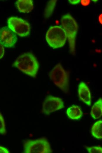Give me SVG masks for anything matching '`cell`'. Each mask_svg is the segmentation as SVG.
Here are the masks:
<instances>
[{
	"label": "cell",
	"instance_id": "obj_1",
	"mask_svg": "<svg viewBox=\"0 0 102 153\" xmlns=\"http://www.w3.org/2000/svg\"><path fill=\"white\" fill-rule=\"evenodd\" d=\"M12 65L24 73L33 78L36 76L39 68V63L36 57L30 52L19 56Z\"/></svg>",
	"mask_w": 102,
	"mask_h": 153
},
{
	"label": "cell",
	"instance_id": "obj_2",
	"mask_svg": "<svg viewBox=\"0 0 102 153\" xmlns=\"http://www.w3.org/2000/svg\"><path fill=\"white\" fill-rule=\"evenodd\" d=\"M61 22L68 40L70 52L72 54L74 55L76 53V40L78 29L77 23L72 16L69 14L62 16Z\"/></svg>",
	"mask_w": 102,
	"mask_h": 153
},
{
	"label": "cell",
	"instance_id": "obj_3",
	"mask_svg": "<svg viewBox=\"0 0 102 153\" xmlns=\"http://www.w3.org/2000/svg\"><path fill=\"white\" fill-rule=\"evenodd\" d=\"M49 76L54 84L65 94L69 92V72L60 63L50 72Z\"/></svg>",
	"mask_w": 102,
	"mask_h": 153
},
{
	"label": "cell",
	"instance_id": "obj_4",
	"mask_svg": "<svg viewBox=\"0 0 102 153\" xmlns=\"http://www.w3.org/2000/svg\"><path fill=\"white\" fill-rule=\"evenodd\" d=\"M46 41L50 47L53 49L60 48L65 44L67 39L66 32L60 26L50 27L46 33Z\"/></svg>",
	"mask_w": 102,
	"mask_h": 153
},
{
	"label": "cell",
	"instance_id": "obj_5",
	"mask_svg": "<svg viewBox=\"0 0 102 153\" xmlns=\"http://www.w3.org/2000/svg\"><path fill=\"white\" fill-rule=\"evenodd\" d=\"M23 152L25 153H51L52 151L47 139L43 137L25 141L23 143Z\"/></svg>",
	"mask_w": 102,
	"mask_h": 153
},
{
	"label": "cell",
	"instance_id": "obj_6",
	"mask_svg": "<svg viewBox=\"0 0 102 153\" xmlns=\"http://www.w3.org/2000/svg\"><path fill=\"white\" fill-rule=\"evenodd\" d=\"M8 27L20 36L25 37L30 34V27L26 20L17 17L12 16L7 19Z\"/></svg>",
	"mask_w": 102,
	"mask_h": 153
},
{
	"label": "cell",
	"instance_id": "obj_7",
	"mask_svg": "<svg viewBox=\"0 0 102 153\" xmlns=\"http://www.w3.org/2000/svg\"><path fill=\"white\" fill-rule=\"evenodd\" d=\"M64 107V102L61 98L48 95L46 97L43 102L41 112L49 115Z\"/></svg>",
	"mask_w": 102,
	"mask_h": 153
},
{
	"label": "cell",
	"instance_id": "obj_8",
	"mask_svg": "<svg viewBox=\"0 0 102 153\" xmlns=\"http://www.w3.org/2000/svg\"><path fill=\"white\" fill-rule=\"evenodd\" d=\"M17 40L16 35L7 26L0 29V43L6 48L14 47Z\"/></svg>",
	"mask_w": 102,
	"mask_h": 153
},
{
	"label": "cell",
	"instance_id": "obj_9",
	"mask_svg": "<svg viewBox=\"0 0 102 153\" xmlns=\"http://www.w3.org/2000/svg\"><path fill=\"white\" fill-rule=\"evenodd\" d=\"M78 94L80 100L88 106L91 104V97L90 89L87 85L82 82L78 87Z\"/></svg>",
	"mask_w": 102,
	"mask_h": 153
},
{
	"label": "cell",
	"instance_id": "obj_10",
	"mask_svg": "<svg viewBox=\"0 0 102 153\" xmlns=\"http://www.w3.org/2000/svg\"><path fill=\"white\" fill-rule=\"evenodd\" d=\"M16 4L18 11L21 13H29L34 7L33 1L31 0H18Z\"/></svg>",
	"mask_w": 102,
	"mask_h": 153
},
{
	"label": "cell",
	"instance_id": "obj_11",
	"mask_svg": "<svg viewBox=\"0 0 102 153\" xmlns=\"http://www.w3.org/2000/svg\"><path fill=\"white\" fill-rule=\"evenodd\" d=\"M68 117L73 120H78L82 116L83 113L80 107L77 105H73L68 108L67 110Z\"/></svg>",
	"mask_w": 102,
	"mask_h": 153
},
{
	"label": "cell",
	"instance_id": "obj_12",
	"mask_svg": "<svg viewBox=\"0 0 102 153\" xmlns=\"http://www.w3.org/2000/svg\"><path fill=\"white\" fill-rule=\"evenodd\" d=\"M90 114L94 119L100 118L102 115V99L100 98L96 102L91 109Z\"/></svg>",
	"mask_w": 102,
	"mask_h": 153
},
{
	"label": "cell",
	"instance_id": "obj_13",
	"mask_svg": "<svg viewBox=\"0 0 102 153\" xmlns=\"http://www.w3.org/2000/svg\"><path fill=\"white\" fill-rule=\"evenodd\" d=\"M92 135L98 139L102 138V120H99L92 125L91 130Z\"/></svg>",
	"mask_w": 102,
	"mask_h": 153
},
{
	"label": "cell",
	"instance_id": "obj_14",
	"mask_svg": "<svg viewBox=\"0 0 102 153\" xmlns=\"http://www.w3.org/2000/svg\"><path fill=\"white\" fill-rule=\"evenodd\" d=\"M57 0H51L47 4L44 11V16L46 19L49 18L52 14Z\"/></svg>",
	"mask_w": 102,
	"mask_h": 153
},
{
	"label": "cell",
	"instance_id": "obj_15",
	"mask_svg": "<svg viewBox=\"0 0 102 153\" xmlns=\"http://www.w3.org/2000/svg\"><path fill=\"white\" fill-rule=\"evenodd\" d=\"M6 133V130L5 120L0 112V134L5 135Z\"/></svg>",
	"mask_w": 102,
	"mask_h": 153
},
{
	"label": "cell",
	"instance_id": "obj_16",
	"mask_svg": "<svg viewBox=\"0 0 102 153\" xmlns=\"http://www.w3.org/2000/svg\"><path fill=\"white\" fill-rule=\"evenodd\" d=\"M85 148L90 153H102V148L100 146L87 147L85 146Z\"/></svg>",
	"mask_w": 102,
	"mask_h": 153
},
{
	"label": "cell",
	"instance_id": "obj_17",
	"mask_svg": "<svg viewBox=\"0 0 102 153\" xmlns=\"http://www.w3.org/2000/svg\"><path fill=\"white\" fill-rule=\"evenodd\" d=\"M5 50L4 46L0 43V59L4 56Z\"/></svg>",
	"mask_w": 102,
	"mask_h": 153
},
{
	"label": "cell",
	"instance_id": "obj_18",
	"mask_svg": "<svg viewBox=\"0 0 102 153\" xmlns=\"http://www.w3.org/2000/svg\"><path fill=\"white\" fill-rule=\"evenodd\" d=\"M9 151L6 148L0 146V153H9Z\"/></svg>",
	"mask_w": 102,
	"mask_h": 153
},
{
	"label": "cell",
	"instance_id": "obj_19",
	"mask_svg": "<svg viewBox=\"0 0 102 153\" xmlns=\"http://www.w3.org/2000/svg\"><path fill=\"white\" fill-rule=\"evenodd\" d=\"M90 3V0H81V3L84 6H86L88 5Z\"/></svg>",
	"mask_w": 102,
	"mask_h": 153
},
{
	"label": "cell",
	"instance_id": "obj_20",
	"mask_svg": "<svg viewBox=\"0 0 102 153\" xmlns=\"http://www.w3.org/2000/svg\"><path fill=\"white\" fill-rule=\"evenodd\" d=\"M80 0H69V2L71 4H76L80 2Z\"/></svg>",
	"mask_w": 102,
	"mask_h": 153
}]
</instances>
